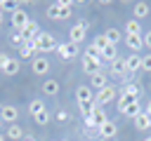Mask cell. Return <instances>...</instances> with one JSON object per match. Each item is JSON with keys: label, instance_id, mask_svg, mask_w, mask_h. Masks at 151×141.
Returning a JSON list of instances; mask_svg holds the SVG:
<instances>
[{"label": "cell", "instance_id": "6da1fadb", "mask_svg": "<svg viewBox=\"0 0 151 141\" xmlns=\"http://www.w3.org/2000/svg\"><path fill=\"white\" fill-rule=\"evenodd\" d=\"M57 40H54V35L52 33H38V38L33 40V47H35V52H52V49H57Z\"/></svg>", "mask_w": 151, "mask_h": 141}, {"label": "cell", "instance_id": "7a4b0ae2", "mask_svg": "<svg viewBox=\"0 0 151 141\" xmlns=\"http://www.w3.org/2000/svg\"><path fill=\"white\" fill-rule=\"evenodd\" d=\"M116 96H118V89H116L113 85H106L104 89H99V92L94 94V106H104V103H111Z\"/></svg>", "mask_w": 151, "mask_h": 141}, {"label": "cell", "instance_id": "3957f363", "mask_svg": "<svg viewBox=\"0 0 151 141\" xmlns=\"http://www.w3.org/2000/svg\"><path fill=\"white\" fill-rule=\"evenodd\" d=\"M80 63H83V70H85L90 78H92L94 73L101 70V56H87V54H83Z\"/></svg>", "mask_w": 151, "mask_h": 141}, {"label": "cell", "instance_id": "277c9868", "mask_svg": "<svg viewBox=\"0 0 151 141\" xmlns=\"http://www.w3.org/2000/svg\"><path fill=\"white\" fill-rule=\"evenodd\" d=\"M85 35H87V21H78V24L71 26V31H68V42L78 45V42L85 40Z\"/></svg>", "mask_w": 151, "mask_h": 141}, {"label": "cell", "instance_id": "5b68a950", "mask_svg": "<svg viewBox=\"0 0 151 141\" xmlns=\"http://www.w3.org/2000/svg\"><path fill=\"white\" fill-rule=\"evenodd\" d=\"M0 120L7 122V125H14V122L19 120V108H17L14 103H5V106H0Z\"/></svg>", "mask_w": 151, "mask_h": 141}, {"label": "cell", "instance_id": "8992f818", "mask_svg": "<svg viewBox=\"0 0 151 141\" xmlns=\"http://www.w3.org/2000/svg\"><path fill=\"white\" fill-rule=\"evenodd\" d=\"M57 54H59V59H64V61L76 59V56H78V45H73V42H59V45H57Z\"/></svg>", "mask_w": 151, "mask_h": 141}, {"label": "cell", "instance_id": "52a82bcc", "mask_svg": "<svg viewBox=\"0 0 151 141\" xmlns=\"http://www.w3.org/2000/svg\"><path fill=\"white\" fill-rule=\"evenodd\" d=\"M9 21H12V28H14V31H24L31 19H28V14H26L24 9H17V12L9 14Z\"/></svg>", "mask_w": 151, "mask_h": 141}, {"label": "cell", "instance_id": "ba28073f", "mask_svg": "<svg viewBox=\"0 0 151 141\" xmlns=\"http://www.w3.org/2000/svg\"><path fill=\"white\" fill-rule=\"evenodd\" d=\"M31 70H33L35 75H45V73L50 70V61H47L45 56H33V59H31Z\"/></svg>", "mask_w": 151, "mask_h": 141}, {"label": "cell", "instance_id": "9c48e42d", "mask_svg": "<svg viewBox=\"0 0 151 141\" xmlns=\"http://www.w3.org/2000/svg\"><path fill=\"white\" fill-rule=\"evenodd\" d=\"M106 85H109V78H106L104 70H99V73H94V75L90 78V89H92V92H99V89H104Z\"/></svg>", "mask_w": 151, "mask_h": 141}, {"label": "cell", "instance_id": "30bf717a", "mask_svg": "<svg viewBox=\"0 0 151 141\" xmlns=\"http://www.w3.org/2000/svg\"><path fill=\"white\" fill-rule=\"evenodd\" d=\"M19 33L24 35V40H26V42H33V40L38 38L40 28H38V24H35V21H28V24H26V28H24V31H19Z\"/></svg>", "mask_w": 151, "mask_h": 141}, {"label": "cell", "instance_id": "8fae6325", "mask_svg": "<svg viewBox=\"0 0 151 141\" xmlns=\"http://www.w3.org/2000/svg\"><path fill=\"white\" fill-rule=\"evenodd\" d=\"M106 122H109V118H106L104 108L94 106V108H92V127H94V129H99V127H101V125H106Z\"/></svg>", "mask_w": 151, "mask_h": 141}, {"label": "cell", "instance_id": "7c38bea8", "mask_svg": "<svg viewBox=\"0 0 151 141\" xmlns=\"http://www.w3.org/2000/svg\"><path fill=\"white\" fill-rule=\"evenodd\" d=\"M73 14V2L71 0H59V12H57V19L59 21H64V19H68Z\"/></svg>", "mask_w": 151, "mask_h": 141}, {"label": "cell", "instance_id": "4fadbf2b", "mask_svg": "<svg viewBox=\"0 0 151 141\" xmlns=\"http://www.w3.org/2000/svg\"><path fill=\"white\" fill-rule=\"evenodd\" d=\"M40 89H42V94H45V96H57L61 87H59V82H57V80H52V78H50V80H45V82H42V87H40Z\"/></svg>", "mask_w": 151, "mask_h": 141}, {"label": "cell", "instance_id": "5bb4252c", "mask_svg": "<svg viewBox=\"0 0 151 141\" xmlns=\"http://www.w3.org/2000/svg\"><path fill=\"white\" fill-rule=\"evenodd\" d=\"M97 132H99V136H101V139H113V136L118 134V127H116V122H111V120H109V122H106V125H101Z\"/></svg>", "mask_w": 151, "mask_h": 141}, {"label": "cell", "instance_id": "9a60e30c", "mask_svg": "<svg viewBox=\"0 0 151 141\" xmlns=\"http://www.w3.org/2000/svg\"><path fill=\"white\" fill-rule=\"evenodd\" d=\"M125 68H127V73L142 70V56H139V54H130V56L125 59Z\"/></svg>", "mask_w": 151, "mask_h": 141}, {"label": "cell", "instance_id": "2e32d148", "mask_svg": "<svg viewBox=\"0 0 151 141\" xmlns=\"http://www.w3.org/2000/svg\"><path fill=\"white\" fill-rule=\"evenodd\" d=\"M5 139H9V141H21V139H24V129H21V127L14 122V125H9V127H7Z\"/></svg>", "mask_w": 151, "mask_h": 141}, {"label": "cell", "instance_id": "e0dca14e", "mask_svg": "<svg viewBox=\"0 0 151 141\" xmlns=\"http://www.w3.org/2000/svg\"><path fill=\"white\" fill-rule=\"evenodd\" d=\"M125 45L132 49V54H137V52L144 47V42H142V35H125Z\"/></svg>", "mask_w": 151, "mask_h": 141}, {"label": "cell", "instance_id": "ac0fdd59", "mask_svg": "<svg viewBox=\"0 0 151 141\" xmlns=\"http://www.w3.org/2000/svg\"><path fill=\"white\" fill-rule=\"evenodd\" d=\"M132 16L139 21V19H144V16H149V5L146 2H134V7H132Z\"/></svg>", "mask_w": 151, "mask_h": 141}, {"label": "cell", "instance_id": "d6986e66", "mask_svg": "<svg viewBox=\"0 0 151 141\" xmlns=\"http://www.w3.org/2000/svg\"><path fill=\"white\" fill-rule=\"evenodd\" d=\"M99 56H101V61H109V63H111V61H116V59H118L116 45H106V47L101 49V54H99Z\"/></svg>", "mask_w": 151, "mask_h": 141}, {"label": "cell", "instance_id": "ffe728a7", "mask_svg": "<svg viewBox=\"0 0 151 141\" xmlns=\"http://www.w3.org/2000/svg\"><path fill=\"white\" fill-rule=\"evenodd\" d=\"M111 73H113V75H120V78H123V75H127L125 59H120V56H118L116 61H111Z\"/></svg>", "mask_w": 151, "mask_h": 141}, {"label": "cell", "instance_id": "44dd1931", "mask_svg": "<svg viewBox=\"0 0 151 141\" xmlns=\"http://www.w3.org/2000/svg\"><path fill=\"white\" fill-rule=\"evenodd\" d=\"M125 31H127V35H142V33H144V28H142V24H139L137 19H130V21L125 24Z\"/></svg>", "mask_w": 151, "mask_h": 141}, {"label": "cell", "instance_id": "7402d4cb", "mask_svg": "<svg viewBox=\"0 0 151 141\" xmlns=\"http://www.w3.org/2000/svg\"><path fill=\"white\" fill-rule=\"evenodd\" d=\"M33 56H35L33 42H24V47H19V59H33Z\"/></svg>", "mask_w": 151, "mask_h": 141}, {"label": "cell", "instance_id": "603a6c76", "mask_svg": "<svg viewBox=\"0 0 151 141\" xmlns=\"http://www.w3.org/2000/svg\"><path fill=\"white\" fill-rule=\"evenodd\" d=\"M134 127H137V129H149V127H151V118L142 110V113L134 118Z\"/></svg>", "mask_w": 151, "mask_h": 141}, {"label": "cell", "instance_id": "cb8c5ba5", "mask_svg": "<svg viewBox=\"0 0 151 141\" xmlns=\"http://www.w3.org/2000/svg\"><path fill=\"white\" fill-rule=\"evenodd\" d=\"M139 113H142V106H139V101H132V103H130V106L123 110V115H125V118H132V120H134Z\"/></svg>", "mask_w": 151, "mask_h": 141}, {"label": "cell", "instance_id": "d4e9b609", "mask_svg": "<svg viewBox=\"0 0 151 141\" xmlns=\"http://www.w3.org/2000/svg\"><path fill=\"white\" fill-rule=\"evenodd\" d=\"M104 38H106L109 45H118V40H120V31H118V28H109V31L104 33Z\"/></svg>", "mask_w": 151, "mask_h": 141}, {"label": "cell", "instance_id": "484cf974", "mask_svg": "<svg viewBox=\"0 0 151 141\" xmlns=\"http://www.w3.org/2000/svg\"><path fill=\"white\" fill-rule=\"evenodd\" d=\"M2 73H5V75H17V73H19V59H9L7 66L2 68Z\"/></svg>", "mask_w": 151, "mask_h": 141}, {"label": "cell", "instance_id": "4316f807", "mask_svg": "<svg viewBox=\"0 0 151 141\" xmlns=\"http://www.w3.org/2000/svg\"><path fill=\"white\" fill-rule=\"evenodd\" d=\"M139 92H142V89H139L137 85H132V82H127V85L123 87V94H125V96H130V99H134V101H137Z\"/></svg>", "mask_w": 151, "mask_h": 141}, {"label": "cell", "instance_id": "83f0119b", "mask_svg": "<svg viewBox=\"0 0 151 141\" xmlns=\"http://www.w3.org/2000/svg\"><path fill=\"white\" fill-rule=\"evenodd\" d=\"M45 108H47V106H45L40 99H33V101L28 103V113H31V118H33V115H38V113H40V110H45Z\"/></svg>", "mask_w": 151, "mask_h": 141}, {"label": "cell", "instance_id": "f1b7e54d", "mask_svg": "<svg viewBox=\"0 0 151 141\" xmlns=\"http://www.w3.org/2000/svg\"><path fill=\"white\" fill-rule=\"evenodd\" d=\"M33 120H35V122H38V125H40V127H45V125H47V122H50V120H52V115H50V110H47V108H45V110H40V113H38V115H33Z\"/></svg>", "mask_w": 151, "mask_h": 141}, {"label": "cell", "instance_id": "f546056e", "mask_svg": "<svg viewBox=\"0 0 151 141\" xmlns=\"http://www.w3.org/2000/svg\"><path fill=\"white\" fill-rule=\"evenodd\" d=\"M106 45H109V42H106V38H104V35H97V38H94V42H92L90 47H92L94 52H99V54H101V49H104Z\"/></svg>", "mask_w": 151, "mask_h": 141}, {"label": "cell", "instance_id": "4dcf8cb0", "mask_svg": "<svg viewBox=\"0 0 151 141\" xmlns=\"http://www.w3.org/2000/svg\"><path fill=\"white\" fill-rule=\"evenodd\" d=\"M9 42H12L14 47H24V42H26V40H24V35H21L19 31H14V33L9 35Z\"/></svg>", "mask_w": 151, "mask_h": 141}, {"label": "cell", "instance_id": "1f68e13d", "mask_svg": "<svg viewBox=\"0 0 151 141\" xmlns=\"http://www.w3.org/2000/svg\"><path fill=\"white\" fill-rule=\"evenodd\" d=\"M132 101H134V99H130V96H125V94H120V99H118V110L123 113V110H125V108H127V106H130Z\"/></svg>", "mask_w": 151, "mask_h": 141}, {"label": "cell", "instance_id": "d6a6232c", "mask_svg": "<svg viewBox=\"0 0 151 141\" xmlns=\"http://www.w3.org/2000/svg\"><path fill=\"white\" fill-rule=\"evenodd\" d=\"M0 9H2V12H17V9H19V5H17V2H12V0H5V2H0Z\"/></svg>", "mask_w": 151, "mask_h": 141}, {"label": "cell", "instance_id": "836d02e7", "mask_svg": "<svg viewBox=\"0 0 151 141\" xmlns=\"http://www.w3.org/2000/svg\"><path fill=\"white\" fill-rule=\"evenodd\" d=\"M57 12H59V0L47 7V16H50V19H57Z\"/></svg>", "mask_w": 151, "mask_h": 141}, {"label": "cell", "instance_id": "e575fe53", "mask_svg": "<svg viewBox=\"0 0 151 141\" xmlns=\"http://www.w3.org/2000/svg\"><path fill=\"white\" fill-rule=\"evenodd\" d=\"M142 70H151V54L142 56Z\"/></svg>", "mask_w": 151, "mask_h": 141}, {"label": "cell", "instance_id": "d590c367", "mask_svg": "<svg viewBox=\"0 0 151 141\" xmlns=\"http://www.w3.org/2000/svg\"><path fill=\"white\" fill-rule=\"evenodd\" d=\"M142 42H144V47L151 49V31H144V33H142Z\"/></svg>", "mask_w": 151, "mask_h": 141}, {"label": "cell", "instance_id": "8d00e7d4", "mask_svg": "<svg viewBox=\"0 0 151 141\" xmlns=\"http://www.w3.org/2000/svg\"><path fill=\"white\" fill-rule=\"evenodd\" d=\"M68 118H71V115H68L66 110H59V113H57V120H59V122H66Z\"/></svg>", "mask_w": 151, "mask_h": 141}, {"label": "cell", "instance_id": "74e56055", "mask_svg": "<svg viewBox=\"0 0 151 141\" xmlns=\"http://www.w3.org/2000/svg\"><path fill=\"white\" fill-rule=\"evenodd\" d=\"M7 61H9V56H7V54H2V52H0V70H2V68H5V66H7Z\"/></svg>", "mask_w": 151, "mask_h": 141}, {"label": "cell", "instance_id": "f35d334b", "mask_svg": "<svg viewBox=\"0 0 151 141\" xmlns=\"http://www.w3.org/2000/svg\"><path fill=\"white\" fill-rule=\"evenodd\" d=\"M21 141H38V139H35L33 134H24V139H21Z\"/></svg>", "mask_w": 151, "mask_h": 141}, {"label": "cell", "instance_id": "ab89813d", "mask_svg": "<svg viewBox=\"0 0 151 141\" xmlns=\"http://www.w3.org/2000/svg\"><path fill=\"white\" fill-rule=\"evenodd\" d=\"M144 113H146V115L151 118V99H149V103H146V108H144Z\"/></svg>", "mask_w": 151, "mask_h": 141}, {"label": "cell", "instance_id": "60d3db41", "mask_svg": "<svg viewBox=\"0 0 151 141\" xmlns=\"http://www.w3.org/2000/svg\"><path fill=\"white\" fill-rule=\"evenodd\" d=\"M2 19H5V16H2V9H0V26H2Z\"/></svg>", "mask_w": 151, "mask_h": 141}, {"label": "cell", "instance_id": "b9f144b4", "mask_svg": "<svg viewBox=\"0 0 151 141\" xmlns=\"http://www.w3.org/2000/svg\"><path fill=\"white\" fill-rule=\"evenodd\" d=\"M0 141H7V139H5V134H0Z\"/></svg>", "mask_w": 151, "mask_h": 141}, {"label": "cell", "instance_id": "7bdbcfd3", "mask_svg": "<svg viewBox=\"0 0 151 141\" xmlns=\"http://www.w3.org/2000/svg\"><path fill=\"white\" fill-rule=\"evenodd\" d=\"M144 141H151V136H146V139H144Z\"/></svg>", "mask_w": 151, "mask_h": 141}, {"label": "cell", "instance_id": "ee69618b", "mask_svg": "<svg viewBox=\"0 0 151 141\" xmlns=\"http://www.w3.org/2000/svg\"><path fill=\"white\" fill-rule=\"evenodd\" d=\"M83 141H94V139H83Z\"/></svg>", "mask_w": 151, "mask_h": 141}, {"label": "cell", "instance_id": "f6af8a7d", "mask_svg": "<svg viewBox=\"0 0 151 141\" xmlns=\"http://www.w3.org/2000/svg\"><path fill=\"white\" fill-rule=\"evenodd\" d=\"M59 141H68V139H59Z\"/></svg>", "mask_w": 151, "mask_h": 141}]
</instances>
